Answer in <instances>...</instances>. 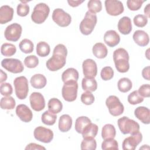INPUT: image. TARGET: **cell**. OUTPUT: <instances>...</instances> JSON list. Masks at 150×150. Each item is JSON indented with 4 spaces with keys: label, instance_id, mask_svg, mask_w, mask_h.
Wrapping results in <instances>:
<instances>
[{
    "label": "cell",
    "instance_id": "6da1fadb",
    "mask_svg": "<svg viewBox=\"0 0 150 150\" xmlns=\"http://www.w3.org/2000/svg\"><path fill=\"white\" fill-rule=\"evenodd\" d=\"M67 54L66 47L63 44L57 45L53 49L52 57L48 59L46 63L48 70L56 71L63 68L66 63Z\"/></svg>",
    "mask_w": 150,
    "mask_h": 150
},
{
    "label": "cell",
    "instance_id": "7a4b0ae2",
    "mask_svg": "<svg viewBox=\"0 0 150 150\" xmlns=\"http://www.w3.org/2000/svg\"><path fill=\"white\" fill-rule=\"evenodd\" d=\"M129 54L124 48H118L113 53V60L117 71L120 73H126L129 69Z\"/></svg>",
    "mask_w": 150,
    "mask_h": 150
},
{
    "label": "cell",
    "instance_id": "3957f363",
    "mask_svg": "<svg viewBox=\"0 0 150 150\" xmlns=\"http://www.w3.org/2000/svg\"><path fill=\"white\" fill-rule=\"evenodd\" d=\"M118 128L123 134H132L139 131V124L134 120L124 116L118 120Z\"/></svg>",
    "mask_w": 150,
    "mask_h": 150
},
{
    "label": "cell",
    "instance_id": "277c9868",
    "mask_svg": "<svg viewBox=\"0 0 150 150\" xmlns=\"http://www.w3.org/2000/svg\"><path fill=\"white\" fill-rule=\"evenodd\" d=\"M97 22V17L95 13L90 11L86 13L84 19L80 23L79 29L84 35H88L93 31Z\"/></svg>",
    "mask_w": 150,
    "mask_h": 150
},
{
    "label": "cell",
    "instance_id": "5b68a950",
    "mask_svg": "<svg viewBox=\"0 0 150 150\" xmlns=\"http://www.w3.org/2000/svg\"><path fill=\"white\" fill-rule=\"evenodd\" d=\"M50 8L45 3H39L35 5L31 15L32 21L36 24L43 23L49 16Z\"/></svg>",
    "mask_w": 150,
    "mask_h": 150
},
{
    "label": "cell",
    "instance_id": "8992f818",
    "mask_svg": "<svg viewBox=\"0 0 150 150\" xmlns=\"http://www.w3.org/2000/svg\"><path fill=\"white\" fill-rule=\"evenodd\" d=\"M13 85L16 97L20 100L25 99L29 91L28 81L26 77L25 76L16 77L13 81Z\"/></svg>",
    "mask_w": 150,
    "mask_h": 150
},
{
    "label": "cell",
    "instance_id": "52a82bcc",
    "mask_svg": "<svg viewBox=\"0 0 150 150\" xmlns=\"http://www.w3.org/2000/svg\"><path fill=\"white\" fill-rule=\"evenodd\" d=\"M78 83L76 81H70L64 83L62 90V97L68 102L74 101L77 96Z\"/></svg>",
    "mask_w": 150,
    "mask_h": 150
},
{
    "label": "cell",
    "instance_id": "ba28073f",
    "mask_svg": "<svg viewBox=\"0 0 150 150\" xmlns=\"http://www.w3.org/2000/svg\"><path fill=\"white\" fill-rule=\"evenodd\" d=\"M105 104L111 115L117 117L121 115L124 111V107L120 99L115 96H110L105 101Z\"/></svg>",
    "mask_w": 150,
    "mask_h": 150
},
{
    "label": "cell",
    "instance_id": "9c48e42d",
    "mask_svg": "<svg viewBox=\"0 0 150 150\" xmlns=\"http://www.w3.org/2000/svg\"><path fill=\"white\" fill-rule=\"evenodd\" d=\"M1 66L5 70L12 73H20L24 70L22 62L17 59H4L1 62Z\"/></svg>",
    "mask_w": 150,
    "mask_h": 150
},
{
    "label": "cell",
    "instance_id": "30bf717a",
    "mask_svg": "<svg viewBox=\"0 0 150 150\" xmlns=\"http://www.w3.org/2000/svg\"><path fill=\"white\" fill-rule=\"evenodd\" d=\"M52 19L60 27L68 26L71 22V16L61 8H56L53 11Z\"/></svg>",
    "mask_w": 150,
    "mask_h": 150
},
{
    "label": "cell",
    "instance_id": "8fae6325",
    "mask_svg": "<svg viewBox=\"0 0 150 150\" xmlns=\"http://www.w3.org/2000/svg\"><path fill=\"white\" fill-rule=\"evenodd\" d=\"M22 32V28L21 25L17 23H13L8 25L4 32L5 39L8 41L16 42L21 38Z\"/></svg>",
    "mask_w": 150,
    "mask_h": 150
},
{
    "label": "cell",
    "instance_id": "7c38bea8",
    "mask_svg": "<svg viewBox=\"0 0 150 150\" xmlns=\"http://www.w3.org/2000/svg\"><path fill=\"white\" fill-rule=\"evenodd\" d=\"M33 135L35 138L43 143H49L53 138V132L49 129L42 126H39L34 129Z\"/></svg>",
    "mask_w": 150,
    "mask_h": 150
},
{
    "label": "cell",
    "instance_id": "4fadbf2b",
    "mask_svg": "<svg viewBox=\"0 0 150 150\" xmlns=\"http://www.w3.org/2000/svg\"><path fill=\"white\" fill-rule=\"evenodd\" d=\"M142 135L140 132L131 134V136L125 138L122 144L124 150H134L142 141Z\"/></svg>",
    "mask_w": 150,
    "mask_h": 150
},
{
    "label": "cell",
    "instance_id": "5bb4252c",
    "mask_svg": "<svg viewBox=\"0 0 150 150\" xmlns=\"http://www.w3.org/2000/svg\"><path fill=\"white\" fill-rule=\"evenodd\" d=\"M105 8L107 13L111 16L119 15L124 11L122 3L120 1L117 0H106Z\"/></svg>",
    "mask_w": 150,
    "mask_h": 150
},
{
    "label": "cell",
    "instance_id": "9a60e30c",
    "mask_svg": "<svg viewBox=\"0 0 150 150\" xmlns=\"http://www.w3.org/2000/svg\"><path fill=\"white\" fill-rule=\"evenodd\" d=\"M83 72L86 78H94L97 74V66L96 62L91 59H87L82 64Z\"/></svg>",
    "mask_w": 150,
    "mask_h": 150
},
{
    "label": "cell",
    "instance_id": "2e32d148",
    "mask_svg": "<svg viewBox=\"0 0 150 150\" xmlns=\"http://www.w3.org/2000/svg\"><path fill=\"white\" fill-rule=\"evenodd\" d=\"M29 101L31 108L36 111H40L45 107V98L40 93H32L29 97Z\"/></svg>",
    "mask_w": 150,
    "mask_h": 150
},
{
    "label": "cell",
    "instance_id": "e0dca14e",
    "mask_svg": "<svg viewBox=\"0 0 150 150\" xmlns=\"http://www.w3.org/2000/svg\"><path fill=\"white\" fill-rule=\"evenodd\" d=\"M16 114L19 119L24 122H30L33 118L31 110L25 104H19L16 108Z\"/></svg>",
    "mask_w": 150,
    "mask_h": 150
},
{
    "label": "cell",
    "instance_id": "ac0fdd59",
    "mask_svg": "<svg viewBox=\"0 0 150 150\" xmlns=\"http://www.w3.org/2000/svg\"><path fill=\"white\" fill-rule=\"evenodd\" d=\"M104 42L111 47L118 45L120 42V36L114 30H107L104 35Z\"/></svg>",
    "mask_w": 150,
    "mask_h": 150
},
{
    "label": "cell",
    "instance_id": "d6986e66",
    "mask_svg": "<svg viewBox=\"0 0 150 150\" xmlns=\"http://www.w3.org/2000/svg\"><path fill=\"white\" fill-rule=\"evenodd\" d=\"M134 115L142 123L145 124L150 123V111L148 108L144 106L138 107L134 110Z\"/></svg>",
    "mask_w": 150,
    "mask_h": 150
},
{
    "label": "cell",
    "instance_id": "ffe728a7",
    "mask_svg": "<svg viewBox=\"0 0 150 150\" xmlns=\"http://www.w3.org/2000/svg\"><path fill=\"white\" fill-rule=\"evenodd\" d=\"M132 38L135 43L142 47L148 45L149 42V35L146 32L142 30H137L135 31Z\"/></svg>",
    "mask_w": 150,
    "mask_h": 150
},
{
    "label": "cell",
    "instance_id": "44dd1931",
    "mask_svg": "<svg viewBox=\"0 0 150 150\" xmlns=\"http://www.w3.org/2000/svg\"><path fill=\"white\" fill-rule=\"evenodd\" d=\"M13 9L8 5H3L0 8V23L5 24L13 19Z\"/></svg>",
    "mask_w": 150,
    "mask_h": 150
},
{
    "label": "cell",
    "instance_id": "7402d4cb",
    "mask_svg": "<svg viewBox=\"0 0 150 150\" xmlns=\"http://www.w3.org/2000/svg\"><path fill=\"white\" fill-rule=\"evenodd\" d=\"M118 29L122 35H128L132 30V23L131 19L128 16H123L118 23Z\"/></svg>",
    "mask_w": 150,
    "mask_h": 150
},
{
    "label": "cell",
    "instance_id": "603a6c76",
    "mask_svg": "<svg viewBox=\"0 0 150 150\" xmlns=\"http://www.w3.org/2000/svg\"><path fill=\"white\" fill-rule=\"evenodd\" d=\"M73 120L68 114H63L60 116L59 120V129L62 132L69 131L72 126Z\"/></svg>",
    "mask_w": 150,
    "mask_h": 150
},
{
    "label": "cell",
    "instance_id": "cb8c5ba5",
    "mask_svg": "<svg viewBox=\"0 0 150 150\" xmlns=\"http://www.w3.org/2000/svg\"><path fill=\"white\" fill-rule=\"evenodd\" d=\"M30 83L33 88L40 89L46 86L47 80L44 75L42 74H35L31 77Z\"/></svg>",
    "mask_w": 150,
    "mask_h": 150
},
{
    "label": "cell",
    "instance_id": "d4e9b609",
    "mask_svg": "<svg viewBox=\"0 0 150 150\" xmlns=\"http://www.w3.org/2000/svg\"><path fill=\"white\" fill-rule=\"evenodd\" d=\"M79 72L74 68H69L64 71L62 74V80L63 83L70 81H77L79 79Z\"/></svg>",
    "mask_w": 150,
    "mask_h": 150
},
{
    "label": "cell",
    "instance_id": "484cf974",
    "mask_svg": "<svg viewBox=\"0 0 150 150\" xmlns=\"http://www.w3.org/2000/svg\"><path fill=\"white\" fill-rule=\"evenodd\" d=\"M92 52L95 57L98 59H104L108 54L107 47L103 43H96L92 49Z\"/></svg>",
    "mask_w": 150,
    "mask_h": 150
},
{
    "label": "cell",
    "instance_id": "4316f807",
    "mask_svg": "<svg viewBox=\"0 0 150 150\" xmlns=\"http://www.w3.org/2000/svg\"><path fill=\"white\" fill-rule=\"evenodd\" d=\"M81 87L83 90L84 91L93 92L97 88V82L94 78L84 77L82 79Z\"/></svg>",
    "mask_w": 150,
    "mask_h": 150
},
{
    "label": "cell",
    "instance_id": "83f0119b",
    "mask_svg": "<svg viewBox=\"0 0 150 150\" xmlns=\"http://www.w3.org/2000/svg\"><path fill=\"white\" fill-rule=\"evenodd\" d=\"M98 127L96 124L90 123L83 129L81 134L83 138H94L98 133Z\"/></svg>",
    "mask_w": 150,
    "mask_h": 150
},
{
    "label": "cell",
    "instance_id": "f1b7e54d",
    "mask_svg": "<svg viewBox=\"0 0 150 150\" xmlns=\"http://www.w3.org/2000/svg\"><path fill=\"white\" fill-rule=\"evenodd\" d=\"M116 135V130L114 126L111 124H107L102 128L101 137L103 139L114 138Z\"/></svg>",
    "mask_w": 150,
    "mask_h": 150
},
{
    "label": "cell",
    "instance_id": "f546056e",
    "mask_svg": "<svg viewBox=\"0 0 150 150\" xmlns=\"http://www.w3.org/2000/svg\"><path fill=\"white\" fill-rule=\"evenodd\" d=\"M49 111L53 114L59 113L63 108V104L62 102L56 98H52L48 101Z\"/></svg>",
    "mask_w": 150,
    "mask_h": 150
},
{
    "label": "cell",
    "instance_id": "4dcf8cb0",
    "mask_svg": "<svg viewBox=\"0 0 150 150\" xmlns=\"http://www.w3.org/2000/svg\"><path fill=\"white\" fill-rule=\"evenodd\" d=\"M91 121L89 118L86 116H81L78 117L75 122V130L79 134H81L84 128Z\"/></svg>",
    "mask_w": 150,
    "mask_h": 150
},
{
    "label": "cell",
    "instance_id": "1f68e13d",
    "mask_svg": "<svg viewBox=\"0 0 150 150\" xmlns=\"http://www.w3.org/2000/svg\"><path fill=\"white\" fill-rule=\"evenodd\" d=\"M117 86L120 91L122 93H127L132 88V83L129 79L123 77L118 80Z\"/></svg>",
    "mask_w": 150,
    "mask_h": 150
},
{
    "label": "cell",
    "instance_id": "d6a6232c",
    "mask_svg": "<svg viewBox=\"0 0 150 150\" xmlns=\"http://www.w3.org/2000/svg\"><path fill=\"white\" fill-rule=\"evenodd\" d=\"M50 52V47L49 44L45 42H39L36 45V53L39 56L46 57Z\"/></svg>",
    "mask_w": 150,
    "mask_h": 150
},
{
    "label": "cell",
    "instance_id": "836d02e7",
    "mask_svg": "<svg viewBox=\"0 0 150 150\" xmlns=\"http://www.w3.org/2000/svg\"><path fill=\"white\" fill-rule=\"evenodd\" d=\"M16 105L15 99L11 96H5L1 99L0 105L3 110H13Z\"/></svg>",
    "mask_w": 150,
    "mask_h": 150
},
{
    "label": "cell",
    "instance_id": "e575fe53",
    "mask_svg": "<svg viewBox=\"0 0 150 150\" xmlns=\"http://www.w3.org/2000/svg\"><path fill=\"white\" fill-rule=\"evenodd\" d=\"M57 119V116L50 112L49 111H45L41 117V120L42 122L47 125H53L55 124Z\"/></svg>",
    "mask_w": 150,
    "mask_h": 150
},
{
    "label": "cell",
    "instance_id": "d590c367",
    "mask_svg": "<svg viewBox=\"0 0 150 150\" xmlns=\"http://www.w3.org/2000/svg\"><path fill=\"white\" fill-rule=\"evenodd\" d=\"M16 52V46L11 43H4L1 47V54L5 56H12L15 54Z\"/></svg>",
    "mask_w": 150,
    "mask_h": 150
},
{
    "label": "cell",
    "instance_id": "8d00e7d4",
    "mask_svg": "<svg viewBox=\"0 0 150 150\" xmlns=\"http://www.w3.org/2000/svg\"><path fill=\"white\" fill-rule=\"evenodd\" d=\"M19 47L21 52L24 53L28 54L32 53L33 51L34 45L30 40L28 39H24L22 40L19 43Z\"/></svg>",
    "mask_w": 150,
    "mask_h": 150
},
{
    "label": "cell",
    "instance_id": "74e56055",
    "mask_svg": "<svg viewBox=\"0 0 150 150\" xmlns=\"http://www.w3.org/2000/svg\"><path fill=\"white\" fill-rule=\"evenodd\" d=\"M81 149L95 150L97 148V142L94 138H83L80 145Z\"/></svg>",
    "mask_w": 150,
    "mask_h": 150
},
{
    "label": "cell",
    "instance_id": "f35d334b",
    "mask_svg": "<svg viewBox=\"0 0 150 150\" xmlns=\"http://www.w3.org/2000/svg\"><path fill=\"white\" fill-rule=\"evenodd\" d=\"M87 7L88 11L96 14L102 10V4L99 0H90L87 3Z\"/></svg>",
    "mask_w": 150,
    "mask_h": 150
},
{
    "label": "cell",
    "instance_id": "ab89813d",
    "mask_svg": "<svg viewBox=\"0 0 150 150\" xmlns=\"http://www.w3.org/2000/svg\"><path fill=\"white\" fill-rule=\"evenodd\" d=\"M102 149H118V144L114 138H109L104 139L101 144Z\"/></svg>",
    "mask_w": 150,
    "mask_h": 150
},
{
    "label": "cell",
    "instance_id": "60d3db41",
    "mask_svg": "<svg viewBox=\"0 0 150 150\" xmlns=\"http://www.w3.org/2000/svg\"><path fill=\"white\" fill-rule=\"evenodd\" d=\"M128 101L132 105H136L141 103L144 101V97L139 95L137 90H134L128 96Z\"/></svg>",
    "mask_w": 150,
    "mask_h": 150
},
{
    "label": "cell",
    "instance_id": "b9f144b4",
    "mask_svg": "<svg viewBox=\"0 0 150 150\" xmlns=\"http://www.w3.org/2000/svg\"><path fill=\"white\" fill-rule=\"evenodd\" d=\"M24 64L28 68H35L39 64V59L35 55H30L25 57Z\"/></svg>",
    "mask_w": 150,
    "mask_h": 150
},
{
    "label": "cell",
    "instance_id": "7bdbcfd3",
    "mask_svg": "<svg viewBox=\"0 0 150 150\" xmlns=\"http://www.w3.org/2000/svg\"><path fill=\"white\" fill-rule=\"evenodd\" d=\"M114 73V70L110 66H105L102 69L100 75L103 80L107 81L112 79Z\"/></svg>",
    "mask_w": 150,
    "mask_h": 150
},
{
    "label": "cell",
    "instance_id": "ee69618b",
    "mask_svg": "<svg viewBox=\"0 0 150 150\" xmlns=\"http://www.w3.org/2000/svg\"><path fill=\"white\" fill-rule=\"evenodd\" d=\"M134 23L135 26L139 28H143L148 23V18L144 15L138 14L134 16Z\"/></svg>",
    "mask_w": 150,
    "mask_h": 150
},
{
    "label": "cell",
    "instance_id": "f6af8a7d",
    "mask_svg": "<svg viewBox=\"0 0 150 150\" xmlns=\"http://www.w3.org/2000/svg\"><path fill=\"white\" fill-rule=\"evenodd\" d=\"M22 3H20L18 5L16 8V12L18 15L24 17L28 15L29 13L30 8L29 6L27 4H25L24 2H22Z\"/></svg>",
    "mask_w": 150,
    "mask_h": 150
},
{
    "label": "cell",
    "instance_id": "bcb514c9",
    "mask_svg": "<svg viewBox=\"0 0 150 150\" xmlns=\"http://www.w3.org/2000/svg\"><path fill=\"white\" fill-rule=\"evenodd\" d=\"M145 1H146V0H128L127 1V5L128 8L131 11H138L141 8L142 4Z\"/></svg>",
    "mask_w": 150,
    "mask_h": 150
},
{
    "label": "cell",
    "instance_id": "7dc6e473",
    "mask_svg": "<svg viewBox=\"0 0 150 150\" xmlns=\"http://www.w3.org/2000/svg\"><path fill=\"white\" fill-rule=\"evenodd\" d=\"M81 101L85 105H91L94 101V96L89 91H86L82 93L81 96Z\"/></svg>",
    "mask_w": 150,
    "mask_h": 150
},
{
    "label": "cell",
    "instance_id": "c3c4849f",
    "mask_svg": "<svg viewBox=\"0 0 150 150\" xmlns=\"http://www.w3.org/2000/svg\"><path fill=\"white\" fill-rule=\"evenodd\" d=\"M1 94L4 96H10L13 92V88L11 84L9 83H1L0 86Z\"/></svg>",
    "mask_w": 150,
    "mask_h": 150
},
{
    "label": "cell",
    "instance_id": "681fc988",
    "mask_svg": "<svg viewBox=\"0 0 150 150\" xmlns=\"http://www.w3.org/2000/svg\"><path fill=\"white\" fill-rule=\"evenodd\" d=\"M138 93L142 97H150V85L149 84H145L141 86L138 91Z\"/></svg>",
    "mask_w": 150,
    "mask_h": 150
},
{
    "label": "cell",
    "instance_id": "f907efd6",
    "mask_svg": "<svg viewBox=\"0 0 150 150\" xmlns=\"http://www.w3.org/2000/svg\"><path fill=\"white\" fill-rule=\"evenodd\" d=\"M25 149L26 150H33V149H36V150H38V149H44L45 150L46 148L43 146H41L40 145H39V144H35V143H30L29 144L27 145V146H26L25 148Z\"/></svg>",
    "mask_w": 150,
    "mask_h": 150
},
{
    "label": "cell",
    "instance_id": "816d5d0a",
    "mask_svg": "<svg viewBox=\"0 0 150 150\" xmlns=\"http://www.w3.org/2000/svg\"><path fill=\"white\" fill-rule=\"evenodd\" d=\"M149 70H150V67L146 66L144 67L142 71V76L144 79L147 80H150L149 77Z\"/></svg>",
    "mask_w": 150,
    "mask_h": 150
},
{
    "label": "cell",
    "instance_id": "f5cc1de1",
    "mask_svg": "<svg viewBox=\"0 0 150 150\" xmlns=\"http://www.w3.org/2000/svg\"><path fill=\"white\" fill-rule=\"evenodd\" d=\"M84 1H67L69 5L72 7H76L79 6L81 4H82Z\"/></svg>",
    "mask_w": 150,
    "mask_h": 150
},
{
    "label": "cell",
    "instance_id": "db71d44e",
    "mask_svg": "<svg viewBox=\"0 0 150 150\" xmlns=\"http://www.w3.org/2000/svg\"><path fill=\"white\" fill-rule=\"evenodd\" d=\"M1 71V76H0V82L1 83H2L4 81H6L7 79V74L6 73L3 71L2 69L0 70Z\"/></svg>",
    "mask_w": 150,
    "mask_h": 150
},
{
    "label": "cell",
    "instance_id": "11a10c76",
    "mask_svg": "<svg viewBox=\"0 0 150 150\" xmlns=\"http://www.w3.org/2000/svg\"><path fill=\"white\" fill-rule=\"evenodd\" d=\"M149 6L150 4H148L146 5V6L144 8V13L145 14V16L147 18H149L150 17V12H149Z\"/></svg>",
    "mask_w": 150,
    "mask_h": 150
},
{
    "label": "cell",
    "instance_id": "9f6ffc18",
    "mask_svg": "<svg viewBox=\"0 0 150 150\" xmlns=\"http://www.w3.org/2000/svg\"><path fill=\"white\" fill-rule=\"evenodd\" d=\"M149 49H148L146 51V53H145L146 57H147L148 59H149Z\"/></svg>",
    "mask_w": 150,
    "mask_h": 150
}]
</instances>
